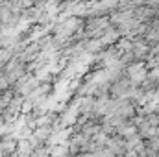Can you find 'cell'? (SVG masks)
<instances>
[{
	"label": "cell",
	"mask_w": 159,
	"mask_h": 157,
	"mask_svg": "<svg viewBox=\"0 0 159 157\" xmlns=\"http://www.w3.org/2000/svg\"><path fill=\"white\" fill-rule=\"evenodd\" d=\"M19 154L20 155H32L34 154V146H32V142L28 139L19 141Z\"/></svg>",
	"instance_id": "3"
},
{
	"label": "cell",
	"mask_w": 159,
	"mask_h": 157,
	"mask_svg": "<svg viewBox=\"0 0 159 157\" xmlns=\"http://www.w3.org/2000/svg\"><path fill=\"white\" fill-rule=\"evenodd\" d=\"M52 133H54V128H37V129L34 131V137H35L39 142H43V144H48Z\"/></svg>",
	"instance_id": "2"
},
{
	"label": "cell",
	"mask_w": 159,
	"mask_h": 157,
	"mask_svg": "<svg viewBox=\"0 0 159 157\" xmlns=\"http://www.w3.org/2000/svg\"><path fill=\"white\" fill-rule=\"evenodd\" d=\"M0 157H4V154H2V152H0Z\"/></svg>",
	"instance_id": "5"
},
{
	"label": "cell",
	"mask_w": 159,
	"mask_h": 157,
	"mask_svg": "<svg viewBox=\"0 0 159 157\" xmlns=\"http://www.w3.org/2000/svg\"><path fill=\"white\" fill-rule=\"evenodd\" d=\"M11 89V83H9V79L6 76V72L4 70H0V94L2 92H6V91H9Z\"/></svg>",
	"instance_id": "4"
},
{
	"label": "cell",
	"mask_w": 159,
	"mask_h": 157,
	"mask_svg": "<svg viewBox=\"0 0 159 157\" xmlns=\"http://www.w3.org/2000/svg\"><path fill=\"white\" fill-rule=\"evenodd\" d=\"M0 152L7 157H15L19 154V139H15V137L0 139Z\"/></svg>",
	"instance_id": "1"
}]
</instances>
